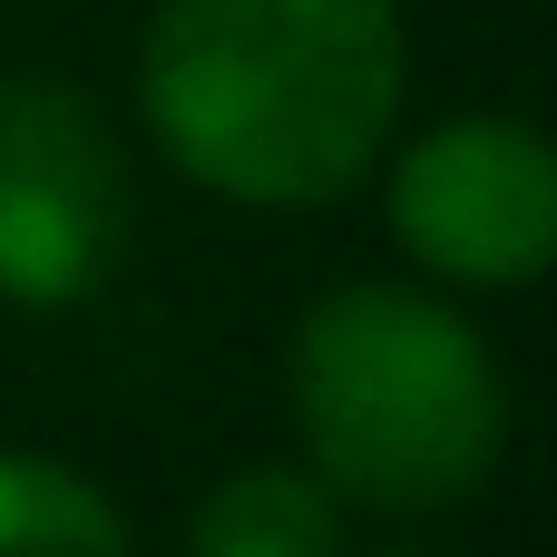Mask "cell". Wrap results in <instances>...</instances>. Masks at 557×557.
<instances>
[{
  "mask_svg": "<svg viewBox=\"0 0 557 557\" xmlns=\"http://www.w3.org/2000/svg\"><path fill=\"white\" fill-rule=\"evenodd\" d=\"M401 0H157L137 108L235 206H333L401 117Z\"/></svg>",
  "mask_w": 557,
  "mask_h": 557,
  "instance_id": "6da1fadb",
  "label": "cell"
},
{
  "mask_svg": "<svg viewBox=\"0 0 557 557\" xmlns=\"http://www.w3.org/2000/svg\"><path fill=\"white\" fill-rule=\"evenodd\" d=\"M0 557H137L98 480L39 450H0Z\"/></svg>",
  "mask_w": 557,
  "mask_h": 557,
  "instance_id": "8992f818",
  "label": "cell"
},
{
  "mask_svg": "<svg viewBox=\"0 0 557 557\" xmlns=\"http://www.w3.org/2000/svg\"><path fill=\"white\" fill-rule=\"evenodd\" d=\"M392 235L441 284H539L557 245V147L529 117H441L392 166Z\"/></svg>",
  "mask_w": 557,
  "mask_h": 557,
  "instance_id": "277c9868",
  "label": "cell"
},
{
  "mask_svg": "<svg viewBox=\"0 0 557 557\" xmlns=\"http://www.w3.org/2000/svg\"><path fill=\"white\" fill-rule=\"evenodd\" d=\"M186 557H343L333 490L313 470H225L186 519Z\"/></svg>",
  "mask_w": 557,
  "mask_h": 557,
  "instance_id": "5b68a950",
  "label": "cell"
},
{
  "mask_svg": "<svg viewBox=\"0 0 557 557\" xmlns=\"http://www.w3.org/2000/svg\"><path fill=\"white\" fill-rule=\"evenodd\" d=\"M137 235L117 127L69 78H0V294L10 304H88Z\"/></svg>",
  "mask_w": 557,
  "mask_h": 557,
  "instance_id": "3957f363",
  "label": "cell"
},
{
  "mask_svg": "<svg viewBox=\"0 0 557 557\" xmlns=\"http://www.w3.org/2000/svg\"><path fill=\"white\" fill-rule=\"evenodd\" d=\"M294 431L362 509H460L509 450L490 343L411 284H333L294 323Z\"/></svg>",
  "mask_w": 557,
  "mask_h": 557,
  "instance_id": "7a4b0ae2",
  "label": "cell"
}]
</instances>
